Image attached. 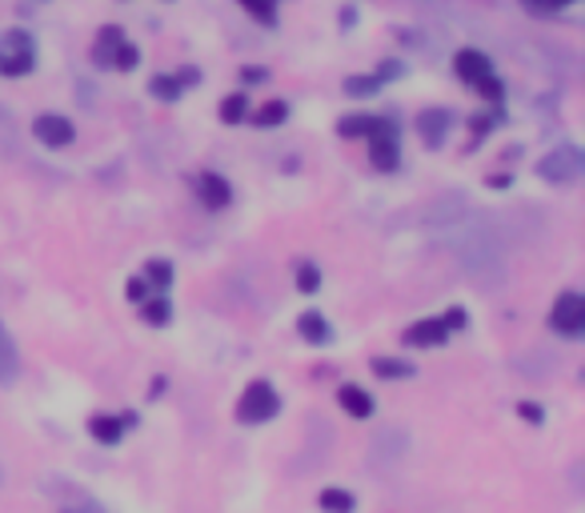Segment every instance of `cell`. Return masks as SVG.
Instances as JSON below:
<instances>
[{
    "label": "cell",
    "instance_id": "1",
    "mask_svg": "<svg viewBox=\"0 0 585 513\" xmlns=\"http://www.w3.org/2000/svg\"><path fill=\"white\" fill-rule=\"evenodd\" d=\"M453 253L462 261V269L477 285H506V273H509V245L501 229L489 221H465L457 241H453Z\"/></svg>",
    "mask_w": 585,
    "mask_h": 513
},
{
    "label": "cell",
    "instance_id": "2",
    "mask_svg": "<svg viewBox=\"0 0 585 513\" xmlns=\"http://www.w3.org/2000/svg\"><path fill=\"white\" fill-rule=\"evenodd\" d=\"M281 413V393L273 390V381L257 378L245 385V393L237 397V422L241 425H266Z\"/></svg>",
    "mask_w": 585,
    "mask_h": 513
},
{
    "label": "cell",
    "instance_id": "3",
    "mask_svg": "<svg viewBox=\"0 0 585 513\" xmlns=\"http://www.w3.org/2000/svg\"><path fill=\"white\" fill-rule=\"evenodd\" d=\"M582 173H585V156H582V149H574V145L553 149V153H545L538 161V177L545 181V185H574Z\"/></svg>",
    "mask_w": 585,
    "mask_h": 513
},
{
    "label": "cell",
    "instance_id": "4",
    "mask_svg": "<svg viewBox=\"0 0 585 513\" xmlns=\"http://www.w3.org/2000/svg\"><path fill=\"white\" fill-rule=\"evenodd\" d=\"M369 165L377 173H393L401 165V145H398V124L393 121H373V133H369Z\"/></svg>",
    "mask_w": 585,
    "mask_h": 513
},
{
    "label": "cell",
    "instance_id": "5",
    "mask_svg": "<svg viewBox=\"0 0 585 513\" xmlns=\"http://www.w3.org/2000/svg\"><path fill=\"white\" fill-rule=\"evenodd\" d=\"M550 329L562 337H582L585 334V297L574 290H565L550 309Z\"/></svg>",
    "mask_w": 585,
    "mask_h": 513
},
{
    "label": "cell",
    "instance_id": "6",
    "mask_svg": "<svg viewBox=\"0 0 585 513\" xmlns=\"http://www.w3.org/2000/svg\"><path fill=\"white\" fill-rule=\"evenodd\" d=\"M33 137L48 149H68L77 141V129H73V121L61 117V112H41L33 121Z\"/></svg>",
    "mask_w": 585,
    "mask_h": 513
},
{
    "label": "cell",
    "instance_id": "7",
    "mask_svg": "<svg viewBox=\"0 0 585 513\" xmlns=\"http://www.w3.org/2000/svg\"><path fill=\"white\" fill-rule=\"evenodd\" d=\"M193 193H197V201L205 205V209H213V212L229 209V201H232V185L221 177V173H209V168L193 177Z\"/></svg>",
    "mask_w": 585,
    "mask_h": 513
},
{
    "label": "cell",
    "instance_id": "8",
    "mask_svg": "<svg viewBox=\"0 0 585 513\" xmlns=\"http://www.w3.org/2000/svg\"><path fill=\"white\" fill-rule=\"evenodd\" d=\"M401 341H405L409 349H437L449 341V329L442 325V317H421V321L409 325Z\"/></svg>",
    "mask_w": 585,
    "mask_h": 513
},
{
    "label": "cell",
    "instance_id": "9",
    "mask_svg": "<svg viewBox=\"0 0 585 513\" xmlns=\"http://www.w3.org/2000/svg\"><path fill=\"white\" fill-rule=\"evenodd\" d=\"M453 73H457L465 85H477V80L494 77V61H489V53H481V48H457Z\"/></svg>",
    "mask_w": 585,
    "mask_h": 513
},
{
    "label": "cell",
    "instance_id": "10",
    "mask_svg": "<svg viewBox=\"0 0 585 513\" xmlns=\"http://www.w3.org/2000/svg\"><path fill=\"white\" fill-rule=\"evenodd\" d=\"M133 422H137L133 413H124V417H117V413H93L89 437L97 441V446H117V441L124 437V429H129Z\"/></svg>",
    "mask_w": 585,
    "mask_h": 513
},
{
    "label": "cell",
    "instance_id": "11",
    "mask_svg": "<svg viewBox=\"0 0 585 513\" xmlns=\"http://www.w3.org/2000/svg\"><path fill=\"white\" fill-rule=\"evenodd\" d=\"M469 209V197L465 193H442V197H433L430 205H425V221L430 225H453V221H462L457 212H465Z\"/></svg>",
    "mask_w": 585,
    "mask_h": 513
},
{
    "label": "cell",
    "instance_id": "12",
    "mask_svg": "<svg viewBox=\"0 0 585 513\" xmlns=\"http://www.w3.org/2000/svg\"><path fill=\"white\" fill-rule=\"evenodd\" d=\"M449 124H453V117H449V109H425L418 117V129H421V141L430 149H437L445 141V133H449Z\"/></svg>",
    "mask_w": 585,
    "mask_h": 513
},
{
    "label": "cell",
    "instance_id": "13",
    "mask_svg": "<svg viewBox=\"0 0 585 513\" xmlns=\"http://www.w3.org/2000/svg\"><path fill=\"white\" fill-rule=\"evenodd\" d=\"M337 405H342L349 417H357V422L373 417V393L361 390V385H342V390H337Z\"/></svg>",
    "mask_w": 585,
    "mask_h": 513
},
{
    "label": "cell",
    "instance_id": "14",
    "mask_svg": "<svg viewBox=\"0 0 585 513\" xmlns=\"http://www.w3.org/2000/svg\"><path fill=\"white\" fill-rule=\"evenodd\" d=\"M297 334L305 337L310 346H329V341H333L329 321H325V313H317V309L301 313V317H297Z\"/></svg>",
    "mask_w": 585,
    "mask_h": 513
},
{
    "label": "cell",
    "instance_id": "15",
    "mask_svg": "<svg viewBox=\"0 0 585 513\" xmlns=\"http://www.w3.org/2000/svg\"><path fill=\"white\" fill-rule=\"evenodd\" d=\"M121 45H124L121 29H117V24H105V29L97 33V45H93V61L112 68V56H117V48H121Z\"/></svg>",
    "mask_w": 585,
    "mask_h": 513
},
{
    "label": "cell",
    "instance_id": "16",
    "mask_svg": "<svg viewBox=\"0 0 585 513\" xmlns=\"http://www.w3.org/2000/svg\"><path fill=\"white\" fill-rule=\"evenodd\" d=\"M373 373L381 381H405V378H418V369H413V361L405 358H389V353H381V358H373Z\"/></svg>",
    "mask_w": 585,
    "mask_h": 513
},
{
    "label": "cell",
    "instance_id": "17",
    "mask_svg": "<svg viewBox=\"0 0 585 513\" xmlns=\"http://www.w3.org/2000/svg\"><path fill=\"white\" fill-rule=\"evenodd\" d=\"M317 505L325 513H354L357 510V498L349 490H342V485H329V490H321Z\"/></svg>",
    "mask_w": 585,
    "mask_h": 513
},
{
    "label": "cell",
    "instance_id": "18",
    "mask_svg": "<svg viewBox=\"0 0 585 513\" xmlns=\"http://www.w3.org/2000/svg\"><path fill=\"white\" fill-rule=\"evenodd\" d=\"M285 121H289V101H266L253 112L257 129H281Z\"/></svg>",
    "mask_w": 585,
    "mask_h": 513
},
{
    "label": "cell",
    "instance_id": "19",
    "mask_svg": "<svg viewBox=\"0 0 585 513\" xmlns=\"http://www.w3.org/2000/svg\"><path fill=\"white\" fill-rule=\"evenodd\" d=\"M33 65V53H0V77H29Z\"/></svg>",
    "mask_w": 585,
    "mask_h": 513
},
{
    "label": "cell",
    "instance_id": "20",
    "mask_svg": "<svg viewBox=\"0 0 585 513\" xmlns=\"http://www.w3.org/2000/svg\"><path fill=\"white\" fill-rule=\"evenodd\" d=\"M17 381V349H12V337L4 334L0 325V385H12Z\"/></svg>",
    "mask_w": 585,
    "mask_h": 513
},
{
    "label": "cell",
    "instance_id": "21",
    "mask_svg": "<svg viewBox=\"0 0 585 513\" xmlns=\"http://www.w3.org/2000/svg\"><path fill=\"white\" fill-rule=\"evenodd\" d=\"M217 117H221L225 124H241L245 117H249V97H245V92H229L221 101V109H217Z\"/></svg>",
    "mask_w": 585,
    "mask_h": 513
},
{
    "label": "cell",
    "instance_id": "22",
    "mask_svg": "<svg viewBox=\"0 0 585 513\" xmlns=\"http://www.w3.org/2000/svg\"><path fill=\"white\" fill-rule=\"evenodd\" d=\"M237 4H241L257 24H266V29L277 24V4H281V0H237Z\"/></svg>",
    "mask_w": 585,
    "mask_h": 513
},
{
    "label": "cell",
    "instance_id": "23",
    "mask_svg": "<svg viewBox=\"0 0 585 513\" xmlns=\"http://www.w3.org/2000/svg\"><path fill=\"white\" fill-rule=\"evenodd\" d=\"M149 285H156V290H169L173 285V261H165V256H153L149 265H144V273H141Z\"/></svg>",
    "mask_w": 585,
    "mask_h": 513
},
{
    "label": "cell",
    "instance_id": "24",
    "mask_svg": "<svg viewBox=\"0 0 585 513\" xmlns=\"http://www.w3.org/2000/svg\"><path fill=\"white\" fill-rule=\"evenodd\" d=\"M141 305H144L141 309L144 325H156V329H161V325L173 321V305H169L165 297H153V302H141Z\"/></svg>",
    "mask_w": 585,
    "mask_h": 513
},
{
    "label": "cell",
    "instance_id": "25",
    "mask_svg": "<svg viewBox=\"0 0 585 513\" xmlns=\"http://www.w3.org/2000/svg\"><path fill=\"white\" fill-rule=\"evenodd\" d=\"M293 277H297L301 293H317L321 290V269L313 265V261H297V265H293Z\"/></svg>",
    "mask_w": 585,
    "mask_h": 513
},
{
    "label": "cell",
    "instance_id": "26",
    "mask_svg": "<svg viewBox=\"0 0 585 513\" xmlns=\"http://www.w3.org/2000/svg\"><path fill=\"white\" fill-rule=\"evenodd\" d=\"M149 89H153L156 101H181V92H185V89L177 85V77H165V73L149 80Z\"/></svg>",
    "mask_w": 585,
    "mask_h": 513
},
{
    "label": "cell",
    "instance_id": "27",
    "mask_svg": "<svg viewBox=\"0 0 585 513\" xmlns=\"http://www.w3.org/2000/svg\"><path fill=\"white\" fill-rule=\"evenodd\" d=\"M373 121H377V117H357V112H354V117H342L337 133H342V137H369V133H373Z\"/></svg>",
    "mask_w": 585,
    "mask_h": 513
},
{
    "label": "cell",
    "instance_id": "28",
    "mask_svg": "<svg viewBox=\"0 0 585 513\" xmlns=\"http://www.w3.org/2000/svg\"><path fill=\"white\" fill-rule=\"evenodd\" d=\"M137 65H141V48L124 41V45L117 48V56H112V68H121V73H133Z\"/></svg>",
    "mask_w": 585,
    "mask_h": 513
},
{
    "label": "cell",
    "instance_id": "29",
    "mask_svg": "<svg viewBox=\"0 0 585 513\" xmlns=\"http://www.w3.org/2000/svg\"><path fill=\"white\" fill-rule=\"evenodd\" d=\"M345 92H349V97H373V92H381V80L377 77H349L345 80Z\"/></svg>",
    "mask_w": 585,
    "mask_h": 513
},
{
    "label": "cell",
    "instance_id": "30",
    "mask_svg": "<svg viewBox=\"0 0 585 513\" xmlns=\"http://www.w3.org/2000/svg\"><path fill=\"white\" fill-rule=\"evenodd\" d=\"M474 89H477V97H486V101H494V105H501V97H506V92H501V80H497V77L477 80Z\"/></svg>",
    "mask_w": 585,
    "mask_h": 513
},
{
    "label": "cell",
    "instance_id": "31",
    "mask_svg": "<svg viewBox=\"0 0 585 513\" xmlns=\"http://www.w3.org/2000/svg\"><path fill=\"white\" fill-rule=\"evenodd\" d=\"M124 297H129V302H149V281L144 277H129V285H124Z\"/></svg>",
    "mask_w": 585,
    "mask_h": 513
},
{
    "label": "cell",
    "instance_id": "32",
    "mask_svg": "<svg viewBox=\"0 0 585 513\" xmlns=\"http://www.w3.org/2000/svg\"><path fill=\"white\" fill-rule=\"evenodd\" d=\"M465 321H469V317H465V309H462V305H449V309H445V317H442V325H445V329H449V334H457V329H465Z\"/></svg>",
    "mask_w": 585,
    "mask_h": 513
},
{
    "label": "cell",
    "instance_id": "33",
    "mask_svg": "<svg viewBox=\"0 0 585 513\" xmlns=\"http://www.w3.org/2000/svg\"><path fill=\"white\" fill-rule=\"evenodd\" d=\"M469 121H474V133L481 137V133H494L497 124H501V117H497V112H477V117H469Z\"/></svg>",
    "mask_w": 585,
    "mask_h": 513
},
{
    "label": "cell",
    "instance_id": "34",
    "mask_svg": "<svg viewBox=\"0 0 585 513\" xmlns=\"http://www.w3.org/2000/svg\"><path fill=\"white\" fill-rule=\"evenodd\" d=\"M4 45L17 48V53H33V41H29V33H21V29H12V33L4 36Z\"/></svg>",
    "mask_w": 585,
    "mask_h": 513
},
{
    "label": "cell",
    "instance_id": "35",
    "mask_svg": "<svg viewBox=\"0 0 585 513\" xmlns=\"http://www.w3.org/2000/svg\"><path fill=\"white\" fill-rule=\"evenodd\" d=\"M533 12H562V9H570L574 0H526Z\"/></svg>",
    "mask_w": 585,
    "mask_h": 513
},
{
    "label": "cell",
    "instance_id": "36",
    "mask_svg": "<svg viewBox=\"0 0 585 513\" xmlns=\"http://www.w3.org/2000/svg\"><path fill=\"white\" fill-rule=\"evenodd\" d=\"M518 417H526L530 425H541V422H545V413H541L538 402H521V405H518Z\"/></svg>",
    "mask_w": 585,
    "mask_h": 513
},
{
    "label": "cell",
    "instance_id": "37",
    "mask_svg": "<svg viewBox=\"0 0 585 513\" xmlns=\"http://www.w3.org/2000/svg\"><path fill=\"white\" fill-rule=\"evenodd\" d=\"M241 80L245 85H261V80H269V68H241Z\"/></svg>",
    "mask_w": 585,
    "mask_h": 513
},
{
    "label": "cell",
    "instance_id": "38",
    "mask_svg": "<svg viewBox=\"0 0 585 513\" xmlns=\"http://www.w3.org/2000/svg\"><path fill=\"white\" fill-rule=\"evenodd\" d=\"M197 80H201L197 68H181V73H177V85H181V89H185V85H197Z\"/></svg>",
    "mask_w": 585,
    "mask_h": 513
},
{
    "label": "cell",
    "instance_id": "39",
    "mask_svg": "<svg viewBox=\"0 0 585 513\" xmlns=\"http://www.w3.org/2000/svg\"><path fill=\"white\" fill-rule=\"evenodd\" d=\"M65 513H109V510H100V505H77V510H65Z\"/></svg>",
    "mask_w": 585,
    "mask_h": 513
},
{
    "label": "cell",
    "instance_id": "40",
    "mask_svg": "<svg viewBox=\"0 0 585 513\" xmlns=\"http://www.w3.org/2000/svg\"><path fill=\"white\" fill-rule=\"evenodd\" d=\"M0 121H4V109H0Z\"/></svg>",
    "mask_w": 585,
    "mask_h": 513
}]
</instances>
